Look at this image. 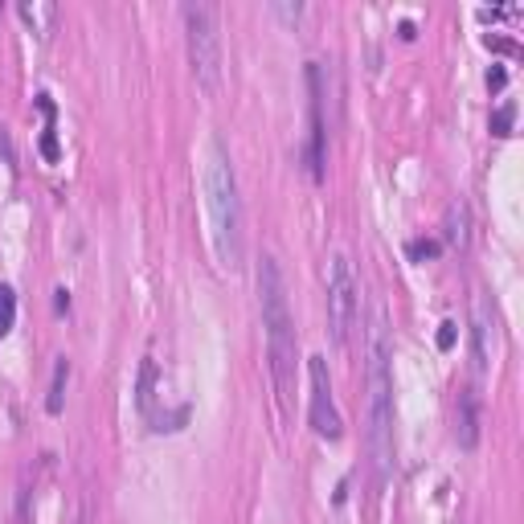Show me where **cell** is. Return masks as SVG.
Returning <instances> with one entry per match:
<instances>
[{"label": "cell", "mask_w": 524, "mask_h": 524, "mask_svg": "<svg viewBox=\"0 0 524 524\" xmlns=\"http://www.w3.org/2000/svg\"><path fill=\"white\" fill-rule=\"evenodd\" d=\"M308 381H312V406H308L312 430L320 434V439L336 443L344 434V418H340L336 398H332V377H328V361L324 357H308Z\"/></svg>", "instance_id": "6"}, {"label": "cell", "mask_w": 524, "mask_h": 524, "mask_svg": "<svg viewBox=\"0 0 524 524\" xmlns=\"http://www.w3.org/2000/svg\"><path fill=\"white\" fill-rule=\"evenodd\" d=\"M455 439H459L463 451H475V443H479V398H475V389H463V393H459Z\"/></svg>", "instance_id": "8"}, {"label": "cell", "mask_w": 524, "mask_h": 524, "mask_svg": "<svg viewBox=\"0 0 524 524\" xmlns=\"http://www.w3.org/2000/svg\"><path fill=\"white\" fill-rule=\"evenodd\" d=\"M488 50H500V54H516V41H508V37H496V33H488Z\"/></svg>", "instance_id": "22"}, {"label": "cell", "mask_w": 524, "mask_h": 524, "mask_svg": "<svg viewBox=\"0 0 524 524\" xmlns=\"http://www.w3.org/2000/svg\"><path fill=\"white\" fill-rule=\"evenodd\" d=\"M37 107H41V115H46V131H41V152H46V160H58V107H54V99L50 95H37Z\"/></svg>", "instance_id": "10"}, {"label": "cell", "mask_w": 524, "mask_h": 524, "mask_svg": "<svg viewBox=\"0 0 524 524\" xmlns=\"http://www.w3.org/2000/svg\"><path fill=\"white\" fill-rule=\"evenodd\" d=\"M488 365V303L479 299L475 308V373H484Z\"/></svg>", "instance_id": "11"}, {"label": "cell", "mask_w": 524, "mask_h": 524, "mask_svg": "<svg viewBox=\"0 0 524 524\" xmlns=\"http://www.w3.org/2000/svg\"><path fill=\"white\" fill-rule=\"evenodd\" d=\"M152 398H156V365L144 361V365H140V393H136V402H140L144 414L152 410Z\"/></svg>", "instance_id": "14"}, {"label": "cell", "mask_w": 524, "mask_h": 524, "mask_svg": "<svg viewBox=\"0 0 524 524\" xmlns=\"http://www.w3.org/2000/svg\"><path fill=\"white\" fill-rule=\"evenodd\" d=\"M308 91H312V136H308V168L312 177L324 181L328 160V131H324V70L320 62H308Z\"/></svg>", "instance_id": "7"}, {"label": "cell", "mask_w": 524, "mask_h": 524, "mask_svg": "<svg viewBox=\"0 0 524 524\" xmlns=\"http://www.w3.org/2000/svg\"><path fill=\"white\" fill-rule=\"evenodd\" d=\"M205 205L213 222V246L222 267H242V197H238V177L222 140L209 144L205 160Z\"/></svg>", "instance_id": "2"}, {"label": "cell", "mask_w": 524, "mask_h": 524, "mask_svg": "<svg viewBox=\"0 0 524 524\" xmlns=\"http://www.w3.org/2000/svg\"><path fill=\"white\" fill-rule=\"evenodd\" d=\"M13 324H17V295L9 283H0V340L13 332Z\"/></svg>", "instance_id": "13"}, {"label": "cell", "mask_w": 524, "mask_h": 524, "mask_svg": "<svg viewBox=\"0 0 524 524\" xmlns=\"http://www.w3.org/2000/svg\"><path fill=\"white\" fill-rule=\"evenodd\" d=\"M258 303H262V332H267V353H271V377L287 398L295 385V320L287 308V287L275 254H262L258 262Z\"/></svg>", "instance_id": "3"}, {"label": "cell", "mask_w": 524, "mask_h": 524, "mask_svg": "<svg viewBox=\"0 0 524 524\" xmlns=\"http://www.w3.org/2000/svg\"><path fill=\"white\" fill-rule=\"evenodd\" d=\"M443 242L455 250H467V242H471V209L463 201L447 205V213H443Z\"/></svg>", "instance_id": "9"}, {"label": "cell", "mask_w": 524, "mask_h": 524, "mask_svg": "<svg viewBox=\"0 0 524 524\" xmlns=\"http://www.w3.org/2000/svg\"><path fill=\"white\" fill-rule=\"evenodd\" d=\"M0 164H13V140H9L5 123H0Z\"/></svg>", "instance_id": "21"}, {"label": "cell", "mask_w": 524, "mask_h": 524, "mask_svg": "<svg viewBox=\"0 0 524 524\" xmlns=\"http://www.w3.org/2000/svg\"><path fill=\"white\" fill-rule=\"evenodd\" d=\"M512 119H516V107H512V103H504V107L492 115V136H496V140L512 136Z\"/></svg>", "instance_id": "16"}, {"label": "cell", "mask_w": 524, "mask_h": 524, "mask_svg": "<svg viewBox=\"0 0 524 524\" xmlns=\"http://www.w3.org/2000/svg\"><path fill=\"white\" fill-rule=\"evenodd\" d=\"M369 467H373V488L381 492L393 463V369H389V340H385V316H373L369 332Z\"/></svg>", "instance_id": "1"}, {"label": "cell", "mask_w": 524, "mask_h": 524, "mask_svg": "<svg viewBox=\"0 0 524 524\" xmlns=\"http://www.w3.org/2000/svg\"><path fill=\"white\" fill-rule=\"evenodd\" d=\"M185 37H189V66L201 91L222 86V33H217V13L209 5H185Z\"/></svg>", "instance_id": "4"}, {"label": "cell", "mask_w": 524, "mask_h": 524, "mask_svg": "<svg viewBox=\"0 0 524 524\" xmlns=\"http://www.w3.org/2000/svg\"><path fill=\"white\" fill-rule=\"evenodd\" d=\"M406 254H410V258H418V262H426V258L439 254V242H434V238H414V242L406 246Z\"/></svg>", "instance_id": "17"}, {"label": "cell", "mask_w": 524, "mask_h": 524, "mask_svg": "<svg viewBox=\"0 0 524 524\" xmlns=\"http://www.w3.org/2000/svg\"><path fill=\"white\" fill-rule=\"evenodd\" d=\"M353 320H357V279H353L348 258H344V254H332V258H328V328H332L336 348L348 344Z\"/></svg>", "instance_id": "5"}, {"label": "cell", "mask_w": 524, "mask_h": 524, "mask_svg": "<svg viewBox=\"0 0 524 524\" xmlns=\"http://www.w3.org/2000/svg\"><path fill=\"white\" fill-rule=\"evenodd\" d=\"M54 295H58V299H54V303H58V312H66V308H70V291H66V287H58Z\"/></svg>", "instance_id": "24"}, {"label": "cell", "mask_w": 524, "mask_h": 524, "mask_svg": "<svg viewBox=\"0 0 524 524\" xmlns=\"http://www.w3.org/2000/svg\"><path fill=\"white\" fill-rule=\"evenodd\" d=\"M271 13H275V17H283L287 25H295V21L303 17V5H271Z\"/></svg>", "instance_id": "20"}, {"label": "cell", "mask_w": 524, "mask_h": 524, "mask_svg": "<svg viewBox=\"0 0 524 524\" xmlns=\"http://www.w3.org/2000/svg\"><path fill=\"white\" fill-rule=\"evenodd\" d=\"M17 13H21V17H25V21H29V25H33V33H46V29H50V21H54V13H58V9H54V5H21V9H17Z\"/></svg>", "instance_id": "15"}, {"label": "cell", "mask_w": 524, "mask_h": 524, "mask_svg": "<svg viewBox=\"0 0 524 524\" xmlns=\"http://www.w3.org/2000/svg\"><path fill=\"white\" fill-rule=\"evenodd\" d=\"M504 82H508L504 70H492V74H488V86H492V91H504Z\"/></svg>", "instance_id": "23"}, {"label": "cell", "mask_w": 524, "mask_h": 524, "mask_svg": "<svg viewBox=\"0 0 524 524\" xmlns=\"http://www.w3.org/2000/svg\"><path fill=\"white\" fill-rule=\"evenodd\" d=\"M66 381H70V361L58 357L54 365V381H50V398H46V410L50 414H62V402H66Z\"/></svg>", "instance_id": "12"}, {"label": "cell", "mask_w": 524, "mask_h": 524, "mask_svg": "<svg viewBox=\"0 0 524 524\" xmlns=\"http://www.w3.org/2000/svg\"><path fill=\"white\" fill-rule=\"evenodd\" d=\"M455 328H459L455 320H443V324H439V348H443V353H451V348H455Z\"/></svg>", "instance_id": "19"}, {"label": "cell", "mask_w": 524, "mask_h": 524, "mask_svg": "<svg viewBox=\"0 0 524 524\" xmlns=\"http://www.w3.org/2000/svg\"><path fill=\"white\" fill-rule=\"evenodd\" d=\"M29 488L21 484V492H17V512H13V524H29Z\"/></svg>", "instance_id": "18"}]
</instances>
